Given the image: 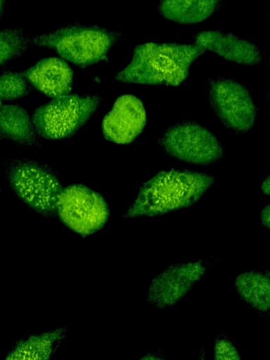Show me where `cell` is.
Segmentation results:
<instances>
[{
  "instance_id": "cell-13",
  "label": "cell",
  "mask_w": 270,
  "mask_h": 360,
  "mask_svg": "<svg viewBox=\"0 0 270 360\" xmlns=\"http://www.w3.org/2000/svg\"><path fill=\"white\" fill-rule=\"evenodd\" d=\"M68 326L28 335L11 347L6 359L49 360L56 354L68 333Z\"/></svg>"
},
{
  "instance_id": "cell-22",
  "label": "cell",
  "mask_w": 270,
  "mask_h": 360,
  "mask_svg": "<svg viewBox=\"0 0 270 360\" xmlns=\"http://www.w3.org/2000/svg\"><path fill=\"white\" fill-rule=\"evenodd\" d=\"M5 4H6V0H0V16L4 11Z\"/></svg>"
},
{
  "instance_id": "cell-21",
  "label": "cell",
  "mask_w": 270,
  "mask_h": 360,
  "mask_svg": "<svg viewBox=\"0 0 270 360\" xmlns=\"http://www.w3.org/2000/svg\"><path fill=\"white\" fill-rule=\"evenodd\" d=\"M270 181H269V176H266V179L263 181L262 185H261V189L265 195H269V191H270Z\"/></svg>"
},
{
  "instance_id": "cell-4",
  "label": "cell",
  "mask_w": 270,
  "mask_h": 360,
  "mask_svg": "<svg viewBox=\"0 0 270 360\" xmlns=\"http://www.w3.org/2000/svg\"><path fill=\"white\" fill-rule=\"evenodd\" d=\"M121 34L99 27L68 26L30 38V45L49 48L85 68L103 60Z\"/></svg>"
},
{
  "instance_id": "cell-3",
  "label": "cell",
  "mask_w": 270,
  "mask_h": 360,
  "mask_svg": "<svg viewBox=\"0 0 270 360\" xmlns=\"http://www.w3.org/2000/svg\"><path fill=\"white\" fill-rule=\"evenodd\" d=\"M4 167L11 189L25 204L43 217L56 215L63 187L49 165L38 160L13 158L5 161Z\"/></svg>"
},
{
  "instance_id": "cell-5",
  "label": "cell",
  "mask_w": 270,
  "mask_h": 360,
  "mask_svg": "<svg viewBox=\"0 0 270 360\" xmlns=\"http://www.w3.org/2000/svg\"><path fill=\"white\" fill-rule=\"evenodd\" d=\"M102 98L95 94H68L39 106L32 120L39 136L60 140L74 135L90 118Z\"/></svg>"
},
{
  "instance_id": "cell-11",
  "label": "cell",
  "mask_w": 270,
  "mask_h": 360,
  "mask_svg": "<svg viewBox=\"0 0 270 360\" xmlns=\"http://www.w3.org/2000/svg\"><path fill=\"white\" fill-rule=\"evenodd\" d=\"M192 39L196 46L212 51L229 62L257 65L262 61V52L255 44L233 33L205 30L195 33Z\"/></svg>"
},
{
  "instance_id": "cell-2",
  "label": "cell",
  "mask_w": 270,
  "mask_h": 360,
  "mask_svg": "<svg viewBox=\"0 0 270 360\" xmlns=\"http://www.w3.org/2000/svg\"><path fill=\"white\" fill-rule=\"evenodd\" d=\"M204 53L194 44L144 43L134 48L129 63L114 77L124 83L176 86Z\"/></svg>"
},
{
  "instance_id": "cell-6",
  "label": "cell",
  "mask_w": 270,
  "mask_h": 360,
  "mask_svg": "<svg viewBox=\"0 0 270 360\" xmlns=\"http://www.w3.org/2000/svg\"><path fill=\"white\" fill-rule=\"evenodd\" d=\"M158 145L170 158L195 165H212L225 155L217 136L191 120L178 122L166 129L158 139Z\"/></svg>"
},
{
  "instance_id": "cell-12",
  "label": "cell",
  "mask_w": 270,
  "mask_h": 360,
  "mask_svg": "<svg viewBox=\"0 0 270 360\" xmlns=\"http://www.w3.org/2000/svg\"><path fill=\"white\" fill-rule=\"evenodd\" d=\"M22 74L33 87L51 98L65 96L71 91L72 71L60 58L41 59Z\"/></svg>"
},
{
  "instance_id": "cell-16",
  "label": "cell",
  "mask_w": 270,
  "mask_h": 360,
  "mask_svg": "<svg viewBox=\"0 0 270 360\" xmlns=\"http://www.w3.org/2000/svg\"><path fill=\"white\" fill-rule=\"evenodd\" d=\"M240 299L255 311L266 314L270 308V279L263 272L250 270L238 274L234 280Z\"/></svg>"
},
{
  "instance_id": "cell-14",
  "label": "cell",
  "mask_w": 270,
  "mask_h": 360,
  "mask_svg": "<svg viewBox=\"0 0 270 360\" xmlns=\"http://www.w3.org/2000/svg\"><path fill=\"white\" fill-rule=\"evenodd\" d=\"M39 136L27 110L18 105L0 103V141L36 148Z\"/></svg>"
},
{
  "instance_id": "cell-17",
  "label": "cell",
  "mask_w": 270,
  "mask_h": 360,
  "mask_svg": "<svg viewBox=\"0 0 270 360\" xmlns=\"http://www.w3.org/2000/svg\"><path fill=\"white\" fill-rule=\"evenodd\" d=\"M29 44V39L20 28L0 30V68L23 55Z\"/></svg>"
},
{
  "instance_id": "cell-1",
  "label": "cell",
  "mask_w": 270,
  "mask_h": 360,
  "mask_svg": "<svg viewBox=\"0 0 270 360\" xmlns=\"http://www.w3.org/2000/svg\"><path fill=\"white\" fill-rule=\"evenodd\" d=\"M214 182L210 174L187 169L160 171L141 185L123 217L159 216L191 207Z\"/></svg>"
},
{
  "instance_id": "cell-9",
  "label": "cell",
  "mask_w": 270,
  "mask_h": 360,
  "mask_svg": "<svg viewBox=\"0 0 270 360\" xmlns=\"http://www.w3.org/2000/svg\"><path fill=\"white\" fill-rule=\"evenodd\" d=\"M208 265V261L200 259L169 266L150 281L147 302L158 309L177 304L204 276Z\"/></svg>"
},
{
  "instance_id": "cell-7",
  "label": "cell",
  "mask_w": 270,
  "mask_h": 360,
  "mask_svg": "<svg viewBox=\"0 0 270 360\" xmlns=\"http://www.w3.org/2000/svg\"><path fill=\"white\" fill-rule=\"evenodd\" d=\"M56 215L71 231L84 237L103 227L109 210L98 193L82 184H71L61 190Z\"/></svg>"
},
{
  "instance_id": "cell-8",
  "label": "cell",
  "mask_w": 270,
  "mask_h": 360,
  "mask_svg": "<svg viewBox=\"0 0 270 360\" xmlns=\"http://www.w3.org/2000/svg\"><path fill=\"white\" fill-rule=\"evenodd\" d=\"M207 98L220 122L236 133L250 130L255 122L258 108L249 89L231 78H210Z\"/></svg>"
},
{
  "instance_id": "cell-18",
  "label": "cell",
  "mask_w": 270,
  "mask_h": 360,
  "mask_svg": "<svg viewBox=\"0 0 270 360\" xmlns=\"http://www.w3.org/2000/svg\"><path fill=\"white\" fill-rule=\"evenodd\" d=\"M31 91L22 73L10 70L0 73V103L25 97Z\"/></svg>"
},
{
  "instance_id": "cell-19",
  "label": "cell",
  "mask_w": 270,
  "mask_h": 360,
  "mask_svg": "<svg viewBox=\"0 0 270 360\" xmlns=\"http://www.w3.org/2000/svg\"><path fill=\"white\" fill-rule=\"evenodd\" d=\"M214 359L217 360H239L240 354L233 345L226 338H218L214 346Z\"/></svg>"
},
{
  "instance_id": "cell-15",
  "label": "cell",
  "mask_w": 270,
  "mask_h": 360,
  "mask_svg": "<svg viewBox=\"0 0 270 360\" xmlns=\"http://www.w3.org/2000/svg\"><path fill=\"white\" fill-rule=\"evenodd\" d=\"M223 0H158V13L165 19L183 25L200 22L221 6Z\"/></svg>"
},
{
  "instance_id": "cell-23",
  "label": "cell",
  "mask_w": 270,
  "mask_h": 360,
  "mask_svg": "<svg viewBox=\"0 0 270 360\" xmlns=\"http://www.w3.org/2000/svg\"><path fill=\"white\" fill-rule=\"evenodd\" d=\"M0 191H1V189H0Z\"/></svg>"
},
{
  "instance_id": "cell-20",
  "label": "cell",
  "mask_w": 270,
  "mask_h": 360,
  "mask_svg": "<svg viewBox=\"0 0 270 360\" xmlns=\"http://www.w3.org/2000/svg\"><path fill=\"white\" fill-rule=\"evenodd\" d=\"M269 215H270V207L269 205L267 204L263 210L261 211L259 217L262 224L266 229H269Z\"/></svg>"
},
{
  "instance_id": "cell-10",
  "label": "cell",
  "mask_w": 270,
  "mask_h": 360,
  "mask_svg": "<svg viewBox=\"0 0 270 360\" xmlns=\"http://www.w3.org/2000/svg\"><path fill=\"white\" fill-rule=\"evenodd\" d=\"M146 115L142 102L136 96L124 94L117 98L105 116L102 129L105 138L118 144L132 142L143 131Z\"/></svg>"
}]
</instances>
